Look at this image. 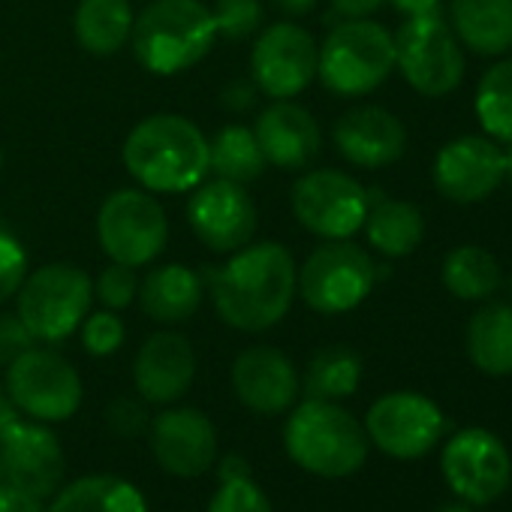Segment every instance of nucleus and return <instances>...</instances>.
I'll return each mask as SVG.
<instances>
[{
	"label": "nucleus",
	"mask_w": 512,
	"mask_h": 512,
	"mask_svg": "<svg viewBox=\"0 0 512 512\" xmlns=\"http://www.w3.org/2000/svg\"><path fill=\"white\" fill-rule=\"evenodd\" d=\"M272 4H275V10H281L284 16L299 19V16H308V13L317 7V0H272Z\"/></svg>",
	"instance_id": "a18cd8bd"
},
{
	"label": "nucleus",
	"mask_w": 512,
	"mask_h": 512,
	"mask_svg": "<svg viewBox=\"0 0 512 512\" xmlns=\"http://www.w3.org/2000/svg\"><path fill=\"white\" fill-rule=\"evenodd\" d=\"M284 446L302 470L323 479H347L368 461L371 440L365 425L338 401L308 398L290 410Z\"/></svg>",
	"instance_id": "7ed1b4c3"
},
{
	"label": "nucleus",
	"mask_w": 512,
	"mask_h": 512,
	"mask_svg": "<svg viewBox=\"0 0 512 512\" xmlns=\"http://www.w3.org/2000/svg\"><path fill=\"white\" fill-rule=\"evenodd\" d=\"M377 284L371 253L350 238L320 244L299 269V296L317 314L335 317L356 311Z\"/></svg>",
	"instance_id": "6e6552de"
},
{
	"label": "nucleus",
	"mask_w": 512,
	"mask_h": 512,
	"mask_svg": "<svg viewBox=\"0 0 512 512\" xmlns=\"http://www.w3.org/2000/svg\"><path fill=\"white\" fill-rule=\"evenodd\" d=\"M211 19H214V31L223 40H247L253 34H260L263 19H266V7L260 0H214Z\"/></svg>",
	"instance_id": "473e14b6"
},
{
	"label": "nucleus",
	"mask_w": 512,
	"mask_h": 512,
	"mask_svg": "<svg viewBox=\"0 0 512 512\" xmlns=\"http://www.w3.org/2000/svg\"><path fill=\"white\" fill-rule=\"evenodd\" d=\"M253 136L266 154V163L278 169L311 166L323 145L317 118L293 100H275L263 109L253 124Z\"/></svg>",
	"instance_id": "4be33fe9"
},
{
	"label": "nucleus",
	"mask_w": 512,
	"mask_h": 512,
	"mask_svg": "<svg viewBox=\"0 0 512 512\" xmlns=\"http://www.w3.org/2000/svg\"><path fill=\"white\" fill-rule=\"evenodd\" d=\"M266 154L256 142L253 130L244 124L220 127L208 139V172H214L223 181L250 184L266 172Z\"/></svg>",
	"instance_id": "c85d7f7f"
},
{
	"label": "nucleus",
	"mask_w": 512,
	"mask_h": 512,
	"mask_svg": "<svg viewBox=\"0 0 512 512\" xmlns=\"http://www.w3.org/2000/svg\"><path fill=\"white\" fill-rule=\"evenodd\" d=\"M0 166H4V151H0Z\"/></svg>",
	"instance_id": "8fccbe9b"
},
{
	"label": "nucleus",
	"mask_w": 512,
	"mask_h": 512,
	"mask_svg": "<svg viewBox=\"0 0 512 512\" xmlns=\"http://www.w3.org/2000/svg\"><path fill=\"white\" fill-rule=\"evenodd\" d=\"M392 7L407 19H419V16H440L443 0H392Z\"/></svg>",
	"instance_id": "c03bdc74"
},
{
	"label": "nucleus",
	"mask_w": 512,
	"mask_h": 512,
	"mask_svg": "<svg viewBox=\"0 0 512 512\" xmlns=\"http://www.w3.org/2000/svg\"><path fill=\"white\" fill-rule=\"evenodd\" d=\"M187 220L196 238L214 253H235L256 235V205L244 184L214 178L193 187Z\"/></svg>",
	"instance_id": "dca6fc26"
},
{
	"label": "nucleus",
	"mask_w": 512,
	"mask_h": 512,
	"mask_svg": "<svg viewBox=\"0 0 512 512\" xmlns=\"http://www.w3.org/2000/svg\"><path fill=\"white\" fill-rule=\"evenodd\" d=\"M476 118L491 139L512 142V58L494 64L476 88Z\"/></svg>",
	"instance_id": "2f4dec72"
},
{
	"label": "nucleus",
	"mask_w": 512,
	"mask_h": 512,
	"mask_svg": "<svg viewBox=\"0 0 512 512\" xmlns=\"http://www.w3.org/2000/svg\"><path fill=\"white\" fill-rule=\"evenodd\" d=\"M157 464L178 479H196L217 461L214 422L196 407H166L148 425Z\"/></svg>",
	"instance_id": "f3484780"
},
{
	"label": "nucleus",
	"mask_w": 512,
	"mask_h": 512,
	"mask_svg": "<svg viewBox=\"0 0 512 512\" xmlns=\"http://www.w3.org/2000/svg\"><path fill=\"white\" fill-rule=\"evenodd\" d=\"M79 329H82V347L97 359L115 356L124 347V338H127L124 320L118 317V311H109V308L88 314Z\"/></svg>",
	"instance_id": "72a5a7b5"
},
{
	"label": "nucleus",
	"mask_w": 512,
	"mask_h": 512,
	"mask_svg": "<svg viewBox=\"0 0 512 512\" xmlns=\"http://www.w3.org/2000/svg\"><path fill=\"white\" fill-rule=\"evenodd\" d=\"M67 473L58 434L46 422L16 419L0 434V479L34 497H52Z\"/></svg>",
	"instance_id": "2eb2a0df"
},
{
	"label": "nucleus",
	"mask_w": 512,
	"mask_h": 512,
	"mask_svg": "<svg viewBox=\"0 0 512 512\" xmlns=\"http://www.w3.org/2000/svg\"><path fill=\"white\" fill-rule=\"evenodd\" d=\"M217 464V482H229V479H244V476H253L250 473V461L244 455H223Z\"/></svg>",
	"instance_id": "37998d69"
},
{
	"label": "nucleus",
	"mask_w": 512,
	"mask_h": 512,
	"mask_svg": "<svg viewBox=\"0 0 512 512\" xmlns=\"http://www.w3.org/2000/svg\"><path fill=\"white\" fill-rule=\"evenodd\" d=\"M395 67L416 94L446 97L464 79V52L443 16H419L395 34Z\"/></svg>",
	"instance_id": "9d476101"
},
{
	"label": "nucleus",
	"mask_w": 512,
	"mask_h": 512,
	"mask_svg": "<svg viewBox=\"0 0 512 512\" xmlns=\"http://www.w3.org/2000/svg\"><path fill=\"white\" fill-rule=\"evenodd\" d=\"M235 398L260 416L290 413L302 395V377L287 353L278 347H247L232 362Z\"/></svg>",
	"instance_id": "a211bd4d"
},
{
	"label": "nucleus",
	"mask_w": 512,
	"mask_h": 512,
	"mask_svg": "<svg viewBox=\"0 0 512 512\" xmlns=\"http://www.w3.org/2000/svg\"><path fill=\"white\" fill-rule=\"evenodd\" d=\"M452 34L476 55L494 58L512 49V0H452Z\"/></svg>",
	"instance_id": "b1692460"
},
{
	"label": "nucleus",
	"mask_w": 512,
	"mask_h": 512,
	"mask_svg": "<svg viewBox=\"0 0 512 512\" xmlns=\"http://www.w3.org/2000/svg\"><path fill=\"white\" fill-rule=\"evenodd\" d=\"M106 422H109V428H112L118 437H139V434H145L148 425H151L145 401H142V398H127V395H121V398H115V401L109 404Z\"/></svg>",
	"instance_id": "4c0bfd02"
},
{
	"label": "nucleus",
	"mask_w": 512,
	"mask_h": 512,
	"mask_svg": "<svg viewBox=\"0 0 512 512\" xmlns=\"http://www.w3.org/2000/svg\"><path fill=\"white\" fill-rule=\"evenodd\" d=\"M208 293L226 326L260 335L290 314L299 293V266L281 241L244 244L226 266L208 275Z\"/></svg>",
	"instance_id": "f257e3e1"
},
{
	"label": "nucleus",
	"mask_w": 512,
	"mask_h": 512,
	"mask_svg": "<svg viewBox=\"0 0 512 512\" xmlns=\"http://www.w3.org/2000/svg\"><path fill=\"white\" fill-rule=\"evenodd\" d=\"M34 344H37V338L19 320V314H0V368L13 365Z\"/></svg>",
	"instance_id": "58836bf2"
},
{
	"label": "nucleus",
	"mask_w": 512,
	"mask_h": 512,
	"mask_svg": "<svg viewBox=\"0 0 512 512\" xmlns=\"http://www.w3.org/2000/svg\"><path fill=\"white\" fill-rule=\"evenodd\" d=\"M365 235L368 244L389 256V260H398V256H410L425 235V217L413 202L404 199H371L368 217H365Z\"/></svg>",
	"instance_id": "bb28decb"
},
{
	"label": "nucleus",
	"mask_w": 512,
	"mask_h": 512,
	"mask_svg": "<svg viewBox=\"0 0 512 512\" xmlns=\"http://www.w3.org/2000/svg\"><path fill=\"white\" fill-rule=\"evenodd\" d=\"M290 202L296 220L308 232L326 241H338V238H353L365 226L371 208V190H365L347 172L314 169L293 184Z\"/></svg>",
	"instance_id": "9b49d317"
},
{
	"label": "nucleus",
	"mask_w": 512,
	"mask_h": 512,
	"mask_svg": "<svg viewBox=\"0 0 512 512\" xmlns=\"http://www.w3.org/2000/svg\"><path fill=\"white\" fill-rule=\"evenodd\" d=\"M139 308L148 320L160 326L187 323L202 305V278L181 263H166L151 269L139 281Z\"/></svg>",
	"instance_id": "5701e85b"
},
{
	"label": "nucleus",
	"mask_w": 512,
	"mask_h": 512,
	"mask_svg": "<svg viewBox=\"0 0 512 512\" xmlns=\"http://www.w3.org/2000/svg\"><path fill=\"white\" fill-rule=\"evenodd\" d=\"M94 305V281L85 269L70 263H49L25 278L16 293V314L28 332L43 344H61Z\"/></svg>",
	"instance_id": "423d86ee"
},
{
	"label": "nucleus",
	"mask_w": 512,
	"mask_h": 512,
	"mask_svg": "<svg viewBox=\"0 0 512 512\" xmlns=\"http://www.w3.org/2000/svg\"><path fill=\"white\" fill-rule=\"evenodd\" d=\"M196 380V350L178 332H154L136 353L133 383L145 404L169 407L190 392Z\"/></svg>",
	"instance_id": "aec40b11"
},
{
	"label": "nucleus",
	"mask_w": 512,
	"mask_h": 512,
	"mask_svg": "<svg viewBox=\"0 0 512 512\" xmlns=\"http://www.w3.org/2000/svg\"><path fill=\"white\" fill-rule=\"evenodd\" d=\"M124 169L151 193H187L208 175V139L184 115L142 118L124 139Z\"/></svg>",
	"instance_id": "f03ea898"
},
{
	"label": "nucleus",
	"mask_w": 512,
	"mask_h": 512,
	"mask_svg": "<svg viewBox=\"0 0 512 512\" xmlns=\"http://www.w3.org/2000/svg\"><path fill=\"white\" fill-rule=\"evenodd\" d=\"M317 52V40L293 22L263 28L250 52V79L272 100H293L317 79Z\"/></svg>",
	"instance_id": "4468645a"
},
{
	"label": "nucleus",
	"mask_w": 512,
	"mask_h": 512,
	"mask_svg": "<svg viewBox=\"0 0 512 512\" xmlns=\"http://www.w3.org/2000/svg\"><path fill=\"white\" fill-rule=\"evenodd\" d=\"M136 13L130 0H79L73 31L79 46L94 58L118 55L133 34Z\"/></svg>",
	"instance_id": "393cba45"
},
{
	"label": "nucleus",
	"mask_w": 512,
	"mask_h": 512,
	"mask_svg": "<svg viewBox=\"0 0 512 512\" xmlns=\"http://www.w3.org/2000/svg\"><path fill=\"white\" fill-rule=\"evenodd\" d=\"M467 356L488 377L512 374V305H485L467 323Z\"/></svg>",
	"instance_id": "cd10ccee"
},
{
	"label": "nucleus",
	"mask_w": 512,
	"mask_h": 512,
	"mask_svg": "<svg viewBox=\"0 0 512 512\" xmlns=\"http://www.w3.org/2000/svg\"><path fill=\"white\" fill-rule=\"evenodd\" d=\"M46 512H148V506L133 482L112 473H91L58 488Z\"/></svg>",
	"instance_id": "a878e982"
},
{
	"label": "nucleus",
	"mask_w": 512,
	"mask_h": 512,
	"mask_svg": "<svg viewBox=\"0 0 512 512\" xmlns=\"http://www.w3.org/2000/svg\"><path fill=\"white\" fill-rule=\"evenodd\" d=\"M208 512H275V509L266 491L253 482V476H244V479L217 482Z\"/></svg>",
	"instance_id": "f704fd0d"
},
{
	"label": "nucleus",
	"mask_w": 512,
	"mask_h": 512,
	"mask_svg": "<svg viewBox=\"0 0 512 512\" xmlns=\"http://www.w3.org/2000/svg\"><path fill=\"white\" fill-rule=\"evenodd\" d=\"M395 70V37L371 19H347L317 52V79L338 97H365Z\"/></svg>",
	"instance_id": "39448f33"
},
{
	"label": "nucleus",
	"mask_w": 512,
	"mask_h": 512,
	"mask_svg": "<svg viewBox=\"0 0 512 512\" xmlns=\"http://www.w3.org/2000/svg\"><path fill=\"white\" fill-rule=\"evenodd\" d=\"M260 100V88H256L253 79H232L223 91H220V106L229 112H247Z\"/></svg>",
	"instance_id": "ea45409f"
},
{
	"label": "nucleus",
	"mask_w": 512,
	"mask_h": 512,
	"mask_svg": "<svg viewBox=\"0 0 512 512\" xmlns=\"http://www.w3.org/2000/svg\"><path fill=\"white\" fill-rule=\"evenodd\" d=\"M440 470L455 497L473 506H485L509 488L512 458L497 434L485 428H464L443 446Z\"/></svg>",
	"instance_id": "ddd939ff"
},
{
	"label": "nucleus",
	"mask_w": 512,
	"mask_h": 512,
	"mask_svg": "<svg viewBox=\"0 0 512 512\" xmlns=\"http://www.w3.org/2000/svg\"><path fill=\"white\" fill-rule=\"evenodd\" d=\"M217 31L202 0H151L136 16L130 46L154 76H178L214 49Z\"/></svg>",
	"instance_id": "20e7f679"
},
{
	"label": "nucleus",
	"mask_w": 512,
	"mask_h": 512,
	"mask_svg": "<svg viewBox=\"0 0 512 512\" xmlns=\"http://www.w3.org/2000/svg\"><path fill=\"white\" fill-rule=\"evenodd\" d=\"M25 278H28V250L13 232L0 229V305L19 293Z\"/></svg>",
	"instance_id": "e433bc0d"
},
{
	"label": "nucleus",
	"mask_w": 512,
	"mask_h": 512,
	"mask_svg": "<svg viewBox=\"0 0 512 512\" xmlns=\"http://www.w3.org/2000/svg\"><path fill=\"white\" fill-rule=\"evenodd\" d=\"M0 482H4V479H0Z\"/></svg>",
	"instance_id": "3c124183"
},
{
	"label": "nucleus",
	"mask_w": 512,
	"mask_h": 512,
	"mask_svg": "<svg viewBox=\"0 0 512 512\" xmlns=\"http://www.w3.org/2000/svg\"><path fill=\"white\" fill-rule=\"evenodd\" d=\"M7 395L34 422H67L82 407V377L70 359L52 347H31L7 365Z\"/></svg>",
	"instance_id": "1a4fd4ad"
},
{
	"label": "nucleus",
	"mask_w": 512,
	"mask_h": 512,
	"mask_svg": "<svg viewBox=\"0 0 512 512\" xmlns=\"http://www.w3.org/2000/svg\"><path fill=\"white\" fill-rule=\"evenodd\" d=\"M383 4H386V0H332V10L341 13L344 19H368Z\"/></svg>",
	"instance_id": "79ce46f5"
},
{
	"label": "nucleus",
	"mask_w": 512,
	"mask_h": 512,
	"mask_svg": "<svg viewBox=\"0 0 512 512\" xmlns=\"http://www.w3.org/2000/svg\"><path fill=\"white\" fill-rule=\"evenodd\" d=\"M362 383V359L350 347H326L320 350L305 371L302 392L320 401L350 398Z\"/></svg>",
	"instance_id": "7c9ffc66"
},
{
	"label": "nucleus",
	"mask_w": 512,
	"mask_h": 512,
	"mask_svg": "<svg viewBox=\"0 0 512 512\" xmlns=\"http://www.w3.org/2000/svg\"><path fill=\"white\" fill-rule=\"evenodd\" d=\"M97 238L112 263L142 269L166 250L169 220L151 190L121 187L100 205Z\"/></svg>",
	"instance_id": "0eeeda50"
},
{
	"label": "nucleus",
	"mask_w": 512,
	"mask_h": 512,
	"mask_svg": "<svg viewBox=\"0 0 512 512\" xmlns=\"http://www.w3.org/2000/svg\"><path fill=\"white\" fill-rule=\"evenodd\" d=\"M443 287L461 302H482L500 287V263L485 247L461 244L446 253L440 269Z\"/></svg>",
	"instance_id": "c756f323"
},
{
	"label": "nucleus",
	"mask_w": 512,
	"mask_h": 512,
	"mask_svg": "<svg viewBox=\"0 0 512 512\" xmlns=\"http://www.w3.org/2000/svg\"><path fill=\"white\" fill-rule=\"evenodd\" d=\"M503 181L512 184V142H509V148L503 151Z\"/></svg>",
	"instance_id": "de8ad7c7"
},
{
	"label": "nucleus",
	"mask_w": 512,
	"mask_h": 512,
	"mask_svg": "<svg viewBox=\"0 0 512 512\" xmlns=\"http://www.w3.org/2000/svg\"><path fill=\"white\" fill-rule=\"evenodd\" d=\"M136 293H139L136 269L121 266V263H109L94 281V299H100V305L109 311L130 308L136 302Z\"/></svg>",
	"instance_id": "c9c22d12"
},
{
	"label": "nucleus",
	"mask_w": 512,
	"mask_h": 512,
	"mask_svg": "<svg viewBox=\"0 0 512 512\" xmlns=\"http://www.w3.org/2000/svg\"><path fill=\"white\" fill-rule=\"evenodd\" d=\"M0 512H46V506L40 497L0 482Z\"/></svg>",
	"instance_id": "a19ab883"
},
{
	"label": "nucleus",
	"mask_w": 512,
	"mask_h": 512,
	"mask_svg": "<svg viewBox=\"0 0 512 512\" xmlns=\"http://www.w3.org/2000/svg\"><path fill=\"white\" fill-rule=\"evenodd\" d=\"M446 431L443 410L419 392H389L368 407L365 434L389 458L413 461L428 455Z\"/></svg>",
	"instance_id": "f8f14e48"
},
{
	"label": "nucleus",
	"mask_w": 512,
	"mask_h": 512,
	"mask_svg": "<svg viewBox=\"0 0 512 512\" xmlns=\"http://www.w3.org/2000/svg\"><path fill=\"white\" fill-rule=\"evenodd\" d=\"M503 181V151L488 136L446 142L434 160V187L458 205L488 199Z\"/></svg>",
	"instance_id": "6ab92c4d"
},
{
	"label": "nucleus",
	"mask_w": 512,
	"mask_h": 512,
	"mask_svg": "<svg viewBox=\"0 0 512 512\" xmlns=\"http://www.w3.org/2000/svg\"><path fill=\"white\" fill-rule=\"evenodd\" d=\"M22 413L16 410V404L10 401V395H7V386L0 383V434H4L16 419H19Z\"/></svg>",
	"instance_id": "49530a36"
},
{
	"label": "nucleus",
	"mask_w": 512,
	"mask_h": 512,
	"mask_svg": "<svg viewBox=\"0 0 512 512\" xmlns=\"http://www.w3.org/2000/svg\"><path fill=\"white\" fill-rule=\"evenodd\" d=\"M437 512H470V506L467 503H443Z\"/></svg>",
	"instance_id": "09e8293b"
},
{
	"label": "nucleus",
	"mask_w": 512,
	"mask_h": 512,
	"mask_svg": "<svg viewBox=\"0 0 512 512\" xmlns=\"http://www.w3.org/2000/svg\"><path fill=\"white\" fill-rule=\"evenodd\" d=\"M338 154L359 169H383L404 157L407 130L398 115L380 106H356L344 112L332 130Z\"/></svg>",
	"instance_id": "412c9836"
}]
</instances>
